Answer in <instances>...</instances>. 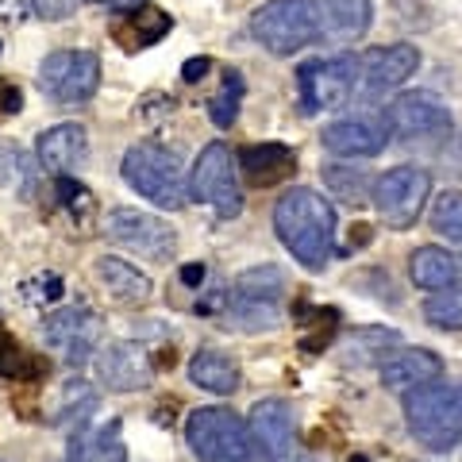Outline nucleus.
I'll return each mask as SVG.
<instances>
[{
	"label": "nucleus",
	"instance_id": "4",
	"mask_svg": "<svg viewBox=\"0 0 462 462\" xmlns=\"http://www.w3.org/2000/svg\"><path fill=\"white\" fill-rule=\"evenodd\" d=\"M404 416L416 443L428 451H451L462 439V393L447 385H420L404 393Z\"/></svg>",
	"mask_w": 462,
	"mask_h": 462
},
{
	"label": "nucleus",
	"instance_id": "31",
	"mask_svg": "<svg viewBox=\"0 0 462 462\" xmlns=\"http://www.w3.org/2000/svg\"><path fill=\"white\" fill-rule=\"evenodd\" d=\"M324 178H328L331 189H336L339 197H346L351 205H363V200H366V178L346 181V178H343V166H324Z\"/></svg>",
	"mask_w": 462,
	"mask_h": 462
},
{
	"label": "nucleus",
	"instance_id": "6",
	"mask_svg": "<svg viewBox=\"0 0 462 462\" xmlns=\"http://www.w3.org/2000/svg\"><path fill=\"white\" fill-rule=\"evenodd\" d=\"M285 273L278 266H254L239 273L227 293V320L243 331H273L282 324Z\"/></svg>",
	"mask_w": 462,
	"mask_h": 462
},
{
	"label": "nucleus",
	"instance_id": "10",
	"mask_svg": "<svg viewBox=\"0 0 462 462\" xmlns=\"http://www.w3.org/2000/svg\"><path fill=\"white\" fill-rule=\"evenodd\" d=\"M189 197L200 200V205H212L220 220H231V216L243 212V193H239L236 170H231V151L224 143H208L200 151L197 166L189 173Z\"/></svg>",
	"mask_w": 462,
	"mask_h": 462
},
{
	"label": "nucleus",
	"instance_id": "39",
	"mask_svg": "<svg viewBox=\"0 0 462 462\" xmlns=\"http://www.w3.org/2000/svg\"><path fill=\"white\" fill-rule=\"evenodd\" d=\"M458 393H462V385H458Z\"/></svg>",
	"mask_w": 462,
	"mask_h": 462
},
{
	"label": "nucleus",
	"instance_id": "9",
	"mask_svg": "<svg viewBox=\"0 0 462 462\" xmlns=\"http://www.w3.org/2000/svg\"><path fill=\"white\" fill-rule=\"evenodd\" d=\"M428 193H431L428 170L397 166V170H385L382 178L374 181V208H378V216L393 231H404V227L416 224V216H420Z\"/></svg>",
	"mask_w": 462,
	"mask_h": 462
},
{
	"label": "nucleus",
	"instance_id": "11",
	"mask_svg": "<svg viewBox=\"0 0 462 462\" xmlns=\"http://www.w3.org/2000/svg\"><path fill=\"white\" fill-rule=\"evenodd\" d=\"M105 236L139 258H151V263H166L173 247H178L173 227L151 212H139V208H112L105 216Z\"/></svg>",
	"mask_w": 462,
	"mask_h": 462
},
{
	"label": "nucleus",
	"instance_id": "22",
	"mask_svg": "<svg viewBox=\"0 0 462 462\" xmlns=\"http://www.w3.org/2000/svg\"><path fill=\"white\" fill-rule=\"evenodd\" d=\"M320 12V35L336 42H355L370 32V0H316Z\"/></svg>",
	"mask_w": 462,
	"mask_h": 462
},
{
	"label": "nucleus",
	"instance_id": "8",
	"mask_svg": "<svg viewBox=\"0 0 462 462\" xmlns=\"http://www.w3.org/2000/svg\"><path fill=\"white\" fill-rule=\"evenodd\" d=\"M100 85V58L93 51H54L39 62V89L54 105H81Z\"/></svg>",
	"mask_w": 462,
	"mask_h": 462
},
{
	"label": "nucleus",
	"instance_id": "1",
	"mask_svg": "<svg viewBox=\"0 0 462 462\" xmlns=\"http://www.w3.org/2000/svg\"><path fill=\"white\" fill-rule=\"evenodd\" d=\"M273 231L305 270H324L336 254V208L316 189H289L273 205Z\"/></svg>",
	"mask_w": 462,
	"mask_h": 462
},
{
	"label": "nucleus",
	"instance_id": "17",
	"mask_svg": "<svg viewBox=\"0 0 462 462\" xmlns=\"http://www.w3.org/2000/svg\"><path fill=\"white\" fill-rule=\"evenodd\" d=\"M35 151H39L42 170H51V173L62 178V173L78 170L85 158H89V135H85L81 124H54L39 135Z\"/></svg>",
	"mask_w": 462,
	"mask_h": 462
},
{
	"label": "nucleus",
	"instance_id": "29",
	"mask_svg": "<svg viewBox=\"0 0 462 462\" xmlns=\"http://www.w3.org/2000/svg\"><path fill=\"white\" fill-rule=\"evenodd\" d=\"M239 105H243V74L227 69V74H224V85H220V93L208 100L212 124H216V127H231V124H236V116H239Z\"/></svg>",
	"mask_w": 462,
	"mask_h": 462
},
{
	"label": "nucleus",
	"instance_id": "2",
	"mask_svg": "<svg viewBox=\"0 0 462 462\" xmlns=\"http://www.w3.org/2000/svg\"><path fill=\"white\" fill-rule=\"evenodd\" d=\"M124 181L139 197H147L158 208H181L189 200V181H185L181 154L162 147V143H135L124 154Z\"/></svg>",
	"mask_w": 462,
	"mask_h": 462
},
{
	"label": "nucleus",
	"instance_id": "30",
	"mask_svg": "<svg viewBox=\"0 0 462 462\" xmlns=\"http://www.w3.org/2000/svg\"><path fill=\"white\" fill-rule=\"evenodd\" d=\"M0 374L5 378H12V382H23V378H35L39 374V366L32 363V355L23 351V346H16L12 339H0Z\"/></svg>",
	"mask_w": 462,
	"mask_h": 462
},
{
	"label": "nucleus",
	"instance_id": "38",
	"mask_svg": "<svg viewBox=\"0 0 462 462\" xmlns=\"http://www.w3.org/2000/svg\"><path fill=\"white\" fill-rule=\"evenodd\" d=\"M351 462H366V458H363V455H355V458H351Z\"/></svg>",
	"mask_w": 462,
	"mask_h": 462
},
{
	"label": "nucleus",
	"instance_id": "3",
	"mask_svg": "<svg viewBox=\"0 0 462 462\" xmlns=\"http://www.w3.org/2000/svg\"><path fill=\"white\" fill-rule=\"evenodd\" d=\"M185 439H189L193 455L200 462H254L258 443L251 424L236 416L231 409H197L185 424Z\"/></svg>",
	"mask_w": 462,
	"mask_h": 462
},
{
	"label": "nucleus",
	"instance_id": "25",
	"mask_svg": "<svg viewBox=\"0 0 462 462\" xmlns=\"http://www.w3.org/2000/svg\"><path fill=\"white\" fill-rule=\"evenodd\" d=\"M69 462H127V447H124V436H120V424L112 420L108 428L74 436Z\"/></svg>",
	"mask_w": 462,
	"mask_h": 462
},
{
	"label": "nucleus",
	"instance_id": "36",
	"mask_svg": "<svg viewBox=\"0 0 462 462\" xmlns=\"http://www.w3.org/2000/svg\"><path fill=\"white\" fill-rule=\"evenodd\" d=\"M205 278H208L205 263H185V266H181V282H185V285H200Z\"/></svg>",
	"mask_w": 462,
	"mask_h": 462
},
{
	"label": "nucleus",
	"instance_id": "37",
	"mask_svg": "<svg viewBox=\"0 0 462 462\" xmlns=\"http://www.w3.org/2000/svg\"><path fill=\"white\" fill-rule=\"evenodd\" d=\"M89 5L116 8V12H139V8H147V0H89Z\"/></svg>",
	"mask_w": 462,
	"mask_h": 462
},
{
	"label": "nucleus",
	"instance_id": "34",
	"mask_svg": "<svg viewBox=\"0 0 462 462\" xmlns=\"http://www.w3.org/2000/svg\"><path fill=\"white\" fill-rule=\"evenodd\" d=\"M208 69H212V62H208V58H189V62L181 66V78L189 81V85H197V81H205V74H208Z\"/></svg>",
	"mask_w": 462,
	"mask_h": 462
},
{
	"label": "nucleus",
	"instance_id": "32",
	"mask_svg": "<svg viewBox=\"0 0 462 462\" xmlns=\"http://www.w3.org/2000/svg\"><path fill=\"white\" fill-rule=\"evenodd\" d=\"M58 197H62V205H66L69 212H78V208L89 212V208H93V193L85 189L81 181L69 178V173H62V178H58Z\"/></svg>",
	"mask_w": 462,
	"mask_h": 462
},
{
	"label": "nucleus",
	"instance_id": "7",
	"mask_svg": "<svg viewBox=\"0 0 462 462\" xmlns=\"http://www.w3.org/2000/svg\"><path fill=\"white\" fill-rule=\"evenodd\" d=\"M358 85V58L355 54H336V58H312L297 69V93H300V112H324V108H343Z\"/></svg>",
	"mask_w": 462,
	"mask_h": 462
},
{
	"label": "nucleus",
	"instance_id": "13",
	"mask_svg": "<svg viewBox=\"0 0 462 462\" xmlns=\"http://www.w3.org/2000/svg\"><path fill=\"white\" fill-rule=\"evenodd\" d=\"M251 431H254V443L263 447L266 462H316L305 447L297 439V424H293V409L285 401L270 397V401H258L251 409Z\"/></svg>",
	"mask_w": 462,
	"mask_h": 462
},
{
	"label": "nucleus",
	"instance_id": "21",
	"mask_svg": "<svg viewBox=\"0 0 462 462\" xmlns=\"http://www.w3.org/2000/svg\"><path fill=\"white\" fill-rule=\"evenodd\" d=\"M93 273H97V282L108 289V297L120 300V305H143V300L154 293L147 273L132 263H124V258H116V254H100L93 263Z\"/></svg>",
	"mask_w": 462,
	"mask_h": 462
},
{
	"label": "nucleus",
	"instance_id": "14",
	"mask_svg": "<svg viewBox=\"0 0 462 462\" xmlns=\"http://www.w3.org/2000/svg\"><path fill=\"white\" fill-rule=\"evenodd\" d=\"M42 339H47L58 355L66 358L69 366L85 363L97 343H100V316L85 305H74V309H58L42 320Z\"/></svg>",
	"mask_w": 462,
	"mask_h": 462
},
{
	"label": "nucleus",
	"instance_id": "26",
	"mask_svg": "<svg viewBox=\"0 0 462 462\" xmlns=\"http://www.w3.org/2000/svg\"><path fill=\"white\" fill-rule=\"evenodd\" d=\"M173 20L166 16V12H154V8H139L132 20H127L120 32H116V39L124 42L127 51H143V47H154L162 35H170Z\"/></svg>",
	"mask_w": 462,
	"mask_h": 462
},
{
	"label": "nucleus",
	"instance_id": "19",
	"mask_svg": "<svg viewBox=\"0 0 462 462\" xmlns=\"http://www.w3.org/2000/svg\"><path fill=\"white\" fill-rule=\"evenodd\" d=\"M324 147L339 158H374L385 151V127H378L374 120H336L324 127Z\"/></svg>",
	"mask_w": 462,
	"mask_h": 462
},
{
	"label": "nucleus",
	"instance_id": "15",
	"mask_svg": "<svg viewBox=\"0 0 462 462\" xmlns=\"http://www.w3.org/2000/svg\"><path fill=\"white\" fill-rule=\"evenodd\" d=\"M416 66H420V51L409 47V42H393V47H378L370 51L363 62H358V93L378 100L385 93H393L397 85H404Z\"/></svg>",
	"mask_w": 462,
	"mask_h": 462
},
{
	"label": "nucleus",
	"instance_id": "33",
	"mask_svg": "<svg viewBox=\"0 0 462 462\" xmlns=\"http://www.w3.org/2000/svg\"><path fill=\"white\" fill-rule=\"evenodd\" d=\"M32 5L42 20H69L78 8V0H32Z\"/></svg>",
	"mask_w": 462,
	"mask_h": 462
},
{
	"label": "nucleus",
	"instance_id": "16",
	"mask_svg": "<svg viewBox=\"0 0 462 462\" xmlns=\"http://www.w3.org/2000/svg\"><path fill=\"white\" fill-rule=\"evenodd\" d=\"M97 374L116 393H132L151 382V358L139 343H108L97 355Z\"/></svg>",
	"mask_w": 462,
	"mask_h": 462
},
{
	"label": "nucleus",
	"instance_id": "24",
	"mask_svg": "<svg viewBox=\"0 0 462 462\" xmlns=\"http://www.w3.org/2000/svg\"><path fill=\"white\" fill-rule=\"evenodd\" d=\"M409 278L420 289H431V293H436V289L462 282V258H455L443 247H416L409 258Z\"/></svg>",
	"mask_w": 462,
	"mask_h": 462
},
{
	"label": "nucleus",
	"instance_id": "23",
	"mask_svg": "<svg viewBox=\"0 0 462 462\" xmlns=\"http://www.w3.org/2000/svg\"><path fill=\"white\" fill-rule=\"evenodd\" d=\"M189 382L200 385V389H208V393H216V397H231L239 389L243 374L236 366V358H227L224 351H208L205 346V351H197L189 358Z\"/></svg>",
	"mask_w": 462,
	"mask_h": 462
},
{
	"label": "nucleus",
	"instance_id": "28",
	"mask_svg": "<svg viewBox=\"0 0 462 462\" xmlns=\"http://www.w3.org/2000/svg\"><path fill=\"white\" fill-rule=\"evenodd\" d=\"M431 231L462 251V193L458 189H447L436 197V205H431Z\"/></svg>",
	"mask_w": 462,
	"mask_h": 462
},
{
	"label": "nucleus",
	"instance_id": "5",
	"mask_svg": "<svg viewBox=\"0 0 462 462\" xmlns=\"http://www.w3.org/2000/svg\"><path fill=\"white\" fill-rule=\"evenodd\" d=\"M251 35L270 54L289 58L320 39V12L316 0H266L251 16Z\"/></svg>",
	"mask_w": 462,
	"mask_h": 462
},
{
	"label": "nucleus",
	"instance_id": "12",
	"mask_svg": "<svg viewBox=\"0 0 462 462\" xmlns=\"http://www.w3.org/2000/svg\"><path fill=\"white\" fill-rule=\"evenodd\" d=\"M385 132H393L397 139L451 135V108H447L436 93H424V89L401 93L393 105L385 108Z\"/></svg>",
	"mask_w": 462,
	"mask_h": 462
},
{
	"label": "nucleus",
	"instance_id": "18",
	"mask_svg": "<svg viewBox=\"0 0 462 462\" xmlns=\"http://www.w3.org/2000/svg\"><path fill=\"white\" fill-rule=\"evenodd\" d=\"M239 170L243 178L258 189H270V185L285 181L289 173L297 170V154L285 143H251V147L239 151Z\"/></svg>",
	"mask_w": 462,
	"mask_h": 462
},
{
	"label": "nucleus",
	"instance_id": "35",
	"mask_svg": "<svg viewBox=\"0 0 462 462\" xmlns=\"http://www.w3.org/2000/svg\"><path fill=\"white\" fill-rule=\"evenodd\" d=\"M20 105H23V97H20L16 85L0 81V112H20Z\"/></svg>",
	"mask_w": 462,
	"mask_h": 462
},
{
	"label": "nucleus",
	"instance_id": "20",
	"mask_svg": "<svg viewBox=\"0 0 462 462\" xmlns=\"http://www.w3.org/2000/svg\"><path fill=\"white\" fill-rule=\"evenodd\" d=\"M439 378H443L439 355L424 351V346H416V351H401V355H393V358H385L382 363V385L397 389V393H412V389L431 385Z\"/></svg>",
	"mask_w": 462,
	"mask_h": 462
},
{
	"label": "nucleus",
	"instance_id": "27",
	"mask_svg": "<svg viewBox=\"0 0 462 462\" xmlns=\"http://www.w3.org/2000/svg\"><path fill=\"white\" fill-rule=\"evenodd\" d=\"M424 320L439 331H458L462 328V282L436 289L424 305Z\"/></svg>",
	"mask_w": 462,
	"mask_h": 462
}]
</instances>
